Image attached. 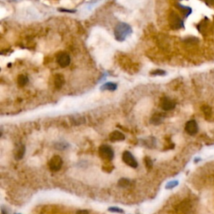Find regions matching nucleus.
<instances>
[{"mask_svg": "<svg viewBox=\"0 0 214 214\" xmlns=\"http://www.w3.org/2000/svg\"><path fill=\"white\" fill-rule=\"evenodd\" d=\"M177 184H178L177 181H172V182H168L167 184V186H166V188L167 189H172V188H174L175 187L177 186Z\"/></svg>", "mask_w": 214, "mask_h": 214, "instance_id": "18", "label": "nucleus"}, {"mask_svg": "<svg viewBox=\"0 0 214 214\" xmlns=\"http://www.w3.org/2000/svg\"><path fill=\"white\" fill-rule=\"evenodd\" d=\"M59 11H64V12H68V13H74L75 10H69V9H59Z\"/></svg>", "mask_w": 214, "mask_h": 214, "instance_id": "24", "label": "nucleus"}, {"mask_svg": "<svg viewBox=\"0 0 214 214\" xmlns=\"http://www.w3.org/2000/svg\"><path fill=\"white\" fill-rule=\"evenodd\" d=\"M99 154L103 160L107 161V162L112 161L115 157L113 149L107 145H102L99 147Z\"/></svg>", "mask_w": 214, "mask_h": 214, "instance_id": "2", "label": "nucleus"}, {"mask_svg": "<svg viewBox=\"0 0 214 214\" xmlns=\"http://www.w3.org/2000/svg\"><path fill=\"white\" fill-rule=\"evenodd\" d=\"M24 154H25V147L23 145H19L18 147H16L15 153H14L16 160H21L23 157Z\"/></svg>", "mask_w": 214, "mask_h": 214, "instance_id": "9", "label": "nucleus"}, {"mask_svg": "<svg viewBox=\"0 0 214 214\" xmlns=\"http://www.w3.org/2000/svg\"><path fill=\"white\" fill-rule=\"evenodd\" d=\"M185 131L190 136L196 135L197 132H198V126H197V123L196 122V121L192 120V121H187L186 126H185Z\"/></svg>", "mask_w": 214, "mask_h": 214, "instance_id": "5", "label": "nucleus"}, {"mask_svg": "<svg viewBox=\"0 0 214 214\" xmlns=\"http://www.w3.org/2000/svg\"><path fill=\"white\" fill-rule=\"evenodd\" d=\"M28 82V78L24 75H21L18 76V84L19 86L23 87L24 85H26Z\"/></svg>", "mask_w": 214, "mask_h": 214, "instance_id": "14", "label": "nucleus"}, {"mask_svg": "<svg viewBox=\"0 0 214 214\" xmlns=\"http://www.w3.org/2000/svg\"><path fill=\"white\" fill-rule=\"evenodd\" d=\"M57 63L59 64L60 67L65 68L70 65V58L69 54H65V53H61L59 54L57 57Z\"/></svg>", "mask_w": 214, "mask_h": 214, "instance_id": "7", "label": "nucleus"}, {"mask_svg": "<svg viewBox=\"0 0 214 214\" xmlns=\"http://www.w3.org/2000/svg\"><path fill=\"white\" fill-rule=\"evenodd\" d=\"M122 161L124 162L127 166H129L132 168H137L138 167V162L135 157L132 155V152L128 151H125L122 153Z\"/></svg>", "mask_w": 214, "mask_h": 214, "instance_id": "3", "label": "nucleus"}, {"mask_svg": "<svg viewBox=\"0 0 214 214\" xmlns=\"http://www.w3.org/2000/svg\"><path fill=\"white\" fill-rule=\"evenodd\" d=\"M15 214H20V213H15Z\"/></svg>", "mask_w": 214, "mask_h": 214, "instance_id": "25", "label": "nucleus"}, {"mask_svg": "<svg viewBox=\"0 0 214 214\" xmlns=\"http://www.w3.org/2000/svg\"><path fill=\"white\" fill-rule=\"evenodd\" d=\"M132 33V27L126 23H119L115 27L114 35L115 39L119 42H123L126 40L127 37H129Z\"/></svg>", "mask_w": 214, "mask_h": 214, "instance_id": "1", "label": "nucleus"}, {"mask_svg": "<svg viewBox=\"0 0 214 214\" xmlns=\"http://www.w3.org/2000/svg\"><path fill=\"white\" fill-rule=\"evenodd\" d=\"M65 84V79L61 75H57L54 77V86L57 89H60Z\"/></svg>", "mask_w": 214, "mask_h": 214, "instance_id": "13", "label": "nucleus"}, {"mask_svg": "<svg viewBox=\"0 0 214 214\" xmlns=\"http://www.w3.org/2000/svg\"><path fill=\"white\" fill-rule=\"evenodd\" d=\"M145 163H146V166H147V168H152V160L149 157H145Z\"/></svg>", "mask_w": 214, "mask_h": 214, "instance_id": "19", "label": "nucleus"}, {"mask_svg": "<svg viewBox=\"0 0 214 214\" xmlns=\"http://www.w3.org/2000/svg\"><path fill=\"white\" fill-rule=\"evenodd\" d=\"M76 214H90L89 212L87 210H79V211L76 212Z\"/></svg>", "mask_w": 214, "mask_h": 214, "instance_id": "22", "label": "nucleus"}, {"mask_svg": "<svg viewBox=\"0 0 214 214\" xmlns=\"http://www.w3.org/2000/svg\"><path fill=\"white\" fill-rule=\"evenodd\" d=\"M207 5H214V0H205Z\"/></svg>", "mask_w": 214, "mask_h": 214, "instance_id": "23", "label": "nucleus"}, {"mask_svg": "<svg viewBox=\"0 0 214 214\" xmlns=\"http://www.w3.org/2000/svg\"><path fill=\"white\" fill-rule=\"evenodd\" d=\"M63 159L59 156H54L49 162V169L53 172H58L61 169L63 166Z\"/></svg>", "mask_w": 214, "mask_h": 214, "instance_id": "4", "label": "nucleus"}, {"mask_svg": "<svg viewBox=\"0 0 214 214\" xmlns=\"http://www.w3.org/2000/svg\"><path fill=\"white\" fill-rule=\"evenodd\" d=\"M101 90H109V91H115L117 89V84L114 82H107L101 85L100 88Z\"/></svg>", "mask_w": 214, "mask_h": 214, "instance_id": "12", "label": "nucleus"}, {"mask_svg": "<svg viewBox=\"0 0 214 214\" xmlns=\"http://www.w3.org/2000/svg\"><path fill=\"white\" fill-rule=\"evenodd\" d=\"M130 184H131V181L125 177L121 178L118 182L119 187H127Z\"/></svg>", "mask_w": 214, "mask_h": 214, "instance_id": "15", "label": "nucleus"}, {"mask_svg": "<svg viewBox=\"0 0 214 214\" xmlns=\"http://www.w3.org/2000/svg\"><path fill=\"white\" fill-rule=\"evenodd\" d=\"M165 118V116L162 113H156L155 115H153L151 119V122L153 125H159L161 124Z\"/></svg>", "mask_w": 214, "mask_h": 214, "instance_id": "11", "label": "nucleus"}, {"mask_svg": "<svg viewBox=\"0 0 214 214\" xmlns=\"http://www.w3.org/2000/svg\"><path fill=\"white\" fill-rule=\"evenodd\" d=\"M180 8L182 9L184 14H185V18L188 17L190 14L192 13V8H189V7H187V6H183V5H179Z\"/></svg>", "mask_w": 214, "mask_h": 214, "instance_id": "16", "label": "nucleus"}, {"mask_svg": "<svg viewBox=\"0 0 214 214\" xmlns=\"http://www.w3.org/2000/svg\"><path fill=\"white\" fill-rule=\"evenodd\" d=\"M167 73L162 70H156L154 71L151 72V75H165Z\"/></svg>", "mask_w": 214, "mask_h": 214, "instance_id": "20", "label": "nucleus"}, {"mask_svg": "<svg viewBox=\"0 0 214 214\" xmlns=\"http://www.w3.org/2000/svg\"><path fill=\"white\" fill-rule=\"evenodd\" d=\"M161 107H162L163 111H172L176 107V103L172 100H171V99L167 98V97H164L161 101Z\"/></svg>", "mask_w": 214, "mask_h": 214, "instance_id": "6", "label": "nucleus"}, {"mask_svg": "<svg viewBox=\"0 0 214 214\" xmlns=\"http://www.w3.org/2000/svg\"><path fill=\"white\" fill-rule=\"evenodd\" d=\"M1 213L2 214H10V211L7 208V207L1 206Z\"/></svg>", "mask_w": 214, "mask_h": 214, "instance_id": "21", "label": "nucleus"}, {"mask_svg": "<svg viewBox=\"0 0 214 214\" xmlns=\"http://www.w3.org/2000/svg\"><path fill=\"white\" fill-rule=\"evenodd\" d=\"M108 211L111 212H115V213H124V210L117 207H109Z\"/></svg>", "mask_w": 214, "mask_h": 214, "instance_id": "17", "label": "nucleus"}, {"mask_svg": "<svg viewBox=\"0 0 214 214\" xmlns=\"http://www.w3.org/2000/svg\"><path fill=\"white\" fill-rule=\"evenodd\" d=\"M202 112H203L204 116H205V119L209 121H213V113L211 110V107L208 106H204L202 107Z\"/></svg>", "mask_w": 214, "mask_h": 214, "instance_id": "10", "label": "nucleus"}, {"mask_svg": "<svg viewBox=\"0 0 214 214\" xmlns=\"http://www.w3.org/2000/svg\"><path fill=\"white\" fill-rule=\"evenodd\" d=\"M109 138H110V141L112 142H122L126 139V137L125 135L122 133V132H119V131H114L110 134L109 136Z\"/></svg>", "mask_w": 214, "mask_h": 214, "instance_id": "8", "label": "nucleus"}]
</instances>
